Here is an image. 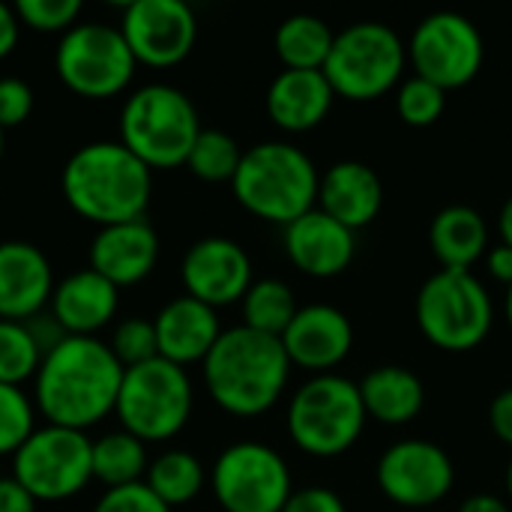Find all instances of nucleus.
Here are the masks:
<instances>
[{"mask_svg":"<svg viewBox=\"0 0 512 512\" xmlns=\"http://www.w3.org/2000/svg\"><path fill=\"white\" fill-rule=\"evenodd\" d=\"M180 276L189 297L219 309L246 297L252 288V261L240 243L228 237H204L183 255Z\"/></svg>","mask_w":512,"mask_h":512,"instance_id":"obj_16","label":"nucleus"},{"mask_svg":"<svg viewBox=\"0 0 512 512\" xmlns=\"http://www.w3.org/2000/svg\"><path fill=\"white\" fill-rule=\"evenodd\" d=\"M12 477L36 501H66L93 480V441L87 432L48 423L12 456Z\"/></svg>","mask_w":512,"mask_h":512,"instance_id":"obj_11","label":"nucleus"},{"mask_svg":"<svg viewBox=\"0 0 512 512\" xmlns=\"http://www.w3.org/2000/svg\"><path fill=\"white\" fill-rule=\"evenodd\" d=\"M132 57L120 27L102 21H84L60 36L54 69L57 78L84 99L117 96L135 75Z\"/></svg>","mask_w":512,"mask_h":512,"instance_id":"obj_10","label":"nucleus"},{"mask_svg":"<svg viewBox=\"0 0 512 512\" xmlns=\"http://www.w3.org/2000/svg\"><path fill=\"white\" fill-rule=\"evenodd\" d=\"M111 354L120 360L123 369H132V366H141V363H150L159 357V342H156V327L153 321H144V318H129L123 324H117L111 342H108Z\"/></svg>","mask_w":512,"mask_h":512,"instance_id":"obj_35","label":"nucleus"},{"mask_svg":"<svg viewBox=\"0 0 512 512\" xmlns=\"http://www.w3.org/2000/svg\"><path fill=\"white\" fill-rule=\"evenodd\" d=\"M363 408L369 417L387 426H405L411 423L426 402L423 381L402 366H378L360 381Z\"/></svg>","mask_w":512,"mask_h":512,"instance_id":"obj_26","label":"nucleus"},{"mask_svg":"<svg viewBox=\"0 0 512 512\" xmlns=\"http://www.w3.org/2000/svg\"><path fill=\"white\" fill-rule=\"evenodd\" d=\"M408 60L420 78L438 84L441 90L465 87L483 69V33L459 12H432L417 24L408 45Z\"/></svg>","mask_w":512,"mask_h":512,"instance_id":"obj_13","label":"nucleus"},{"mask_svg":"<svg viewBox=\"0 0 512 512\" xmlns=\"http://www.w3.org/2000/svg\"><path fill=\"white\" fill-rule=\"evenodd\" d=\"M117 417L123 432L144 444L168 441L192 417V381L183 366L162 357L132 366L123 375L117 396Z\"/></svg>","mask_w":512,"mask_h":512,"instance_id":"obj_9","label":"nucleus"},{"mask_svg":"<svg viewBox=\"0 0 512 512\" xmlns=\"http://www.w3.org/2000/svg\"><path fill=\"white\" fill-rule=\"evenodd\" d=\"M42 351L24 321L0 318V384L21 387V381L36 378Z\"/></svg>","mask_w":512,"mask_h":512,"instance_id":"obj_32","label":"nucleus"},{"mask_svg":"<svg viewBox=\"0 0 512 512\" xmlns=\"http://www.w3.org/2000/svg\"><path fill=\"white\" fill-rule=\"evenodd\" d=\"M396 108H399V117L408 123V126H432L441 120L444 108H447V90H441L438 84L414 75L408 78L399 93H396Z\"/></svg>","mask_w":512,"mask_h":512,"instance_id":"obj_34","label":"nucleus"},{"mask_svg":"<svg viewBox=\"0 0 512 512\" xmlns=\"http://www.w3.org/2000/svg\"><path fill=\"white\" fill-rule=\"evenodd\" d=\"M120 288H114L96 270H78L54 285L51 315L69 336H93L102 330L120 303Z\"/></svg>","mask_w":512,"mask_h":512,"instance_id":"obj_24","label":"nucleus"},{"mask_svg":"<svg viewBox=\"0 0 512 512\" xmlns=\"http://www.w3.org/2000/svg\"><path fill=\"white\" fill-rule=\"evenodd\" d=\"M333 99L324 69H285L267 90V114L285 132H309L330 114Z\"/></svg>","mask_w":512,"mask_h":512,"instance_id":"obj_23","label":"nucleus"},{"mask_svg":"<svg viewBox=\"0 0 512 512\" xmlns=\"http://www.w3.org/2000/svg\"><path fill=\"white\" fill-rule=\"evenodd\" d=\"M489 423H492V432L512 447V387L495 396L489 408Z\"/></svg>","mask_w":512,"mask_h":512,"instance_id":"obj_41","label":"nucleus"},{"mask_svg":"<svg viewBox=\"0 0 512 512\" xmlns=\"http://www.w3.org/2000/svg\"><path fill=\"white\" fill-rule=\"evenodd\" d=\"M144 486L165 504V507H183L198 498L204 489V465L186 453V450H168L147 468Z\"/></svg>","mask_w":512,"mask_h":512,"instance_id":"obj_29","label":"nucleus"},{"mask_svg":"<svg viewBox=\"0 0 512 512\" xmlns=\"http://www.w3.org/2000/svg\"><path fill=\"white\" fill-rule=\"evenodd\" d=\"M360 384L342 375L306 381L288 405V435L309 456H342L357 444L366 426Z\"/></svg>","mask_w":512,"mask_h":512,"instance_id":"obj_6","label":"nucleus"},{"mask_svg":"<svg viewBox=\"0 0 512 512\" xmlns=\"http://www.w3.org/2000/svg\"><path fill=\"white\" fill-rule=\"evenodd\" d=\"M507 321H510L512 327V285L507 288Z\"/></svg>","mask_w":512,"mask_h":512,"instance_id":"obj_46","label":"nucleus"},{"mask_svg":"<svg viewBox=\"0 0 512 512\" xmlns=\"http://www.w3.org/2000/svg\"><path fill=\"white\" fill-rule=\"evenodd\" d=\"M201 120L192 99L171 84L138 87L120 111V144H126L150 171L186 165Z\"/></svg>","mask_w":512,"mask_h":512,"instance_id":"obj_5","label":"nucleus"},{"mask_svg":"<svg viewBox=\"0 0 512 512\" xmlns=\"http://www.w3.org/2000/svg\"><path fill=\"white\" fill-rule=\"evenodd\" d=\"M429 246L441 270H471L489 249L486 219L465 204L444 207L429 228Z\"/></svg>","mask_w":512,"mask_h":512,"instance_id":"obj_25","label":"nucleus"},{"mask_svg":"<svg viewBox=\"0 0 512 512\" xmlns=\"http://www.w3.org/2000/svg\"><path fill=\"white\" fill-rule=\"evenodd\" d=\"M336 33L318 15H291L279 24L273 45L285 69H324Z\"/></svg>","mask_w":512,"mask_h":512,"instance_id":"obj_27","label":"nucleus"},{"mask_svg":"<svg viewBox=\"0 0 512 512\" xmlns=\"http://www.w3.org/2000/svg\"><path fill=\"white\" fill-rule=\"evenodd\" d=\"M375 477L381 492L393 504L405 510L426 512L450 495L456 483V468L444 447L408 438L384 450Z\"/></svg>","mask_w":512,"mask_h":512,"instance_id":"obj_14","label":"nucleus"},{"mask_svg":"<svg viewBox=\"0 0 512 512\" xmlns=\"http://www.w3.org/2000/svg\"><path fill=\"white\" fill-rule=\"evenodd\" d=\"M384 204V186L381 177L357 159L336 162L327 168L318 186V210L333 216L351 231H360L375 222Z\"/></svg>","mask_w":512,"mask_h":512,"instance_id":"obj_22","label":"nucleus"},{"mask_svg":"<svg viewBox=\"0 0 512 512\" xmlns=\"http://www.w3.org/2000/svg\"><path fill=\"white\" fill-rule=\"evenodd\" d=\"M291 366H303L318 375H330L354 348V327L348 315L330 303L303 306L291 327L282 333Z\"/></svg>","mask_w":512,"mask_h":512,"instance_id":"obj_17","label":"nucleus"},{"mask_svg":"<svg viewBox=\"0 0 512 512\" xmlns=\"http://www.w3.org/2000/svg\"><path fill=\"white\" fill-rule=\"evenodd\" d=\"M120 33L138 63L165 69L189 57L198 21L183 0H132L123 9Z\"/></svg>","mask_w":512,"mask_h":512,"instance_id":"obj_15","label":"nucleus"},{"mask_svg":"<svg viewBox=\"0 0 512 512\" xmlns=\"http://www.w3.org/2000/svg\"><path fill=\"white\" fill-rule=\"evenodd\" d=\"M459 512H512L510 504L498 495H471Z\"/></svg>","mask_w":512,"mask_h":512,"instance_id":"obj_44","label":"nucleus"},{"mask_svg":"<svg viewBox=\"0 0 512 512\" xmlns=\"http://www.w3.org/2000/svg\"><path fill=\"white\" fill-rule=\"evenodd\" d=\"M63 198L99 228L144 219L153 192L150 168L120 141H93L78 147L63 165Z\"/></svg>","mask_w":512,"mask_h":512,"instance_id":"obj_2","label":"nucleus"},{"mask_svg":"<svg viewBox=\"0 0 512 512\" xmlns=\"http://www.w3.org/2000/svg\"><path fill=\"white\" fill-rule=\"evenodd\" d=\"M201 366L213 402L234 417L267 414L279 402L291 375L282 339L255 333L243 324L222 330Z\"/></svg>","mask_w":512,"mask_h":512,"instance_id":"obj_3","label":"nucleus"},{"mask_svg":"<svg viewBox=\"0 0 512 512\" xmlns=\"http://www.w3.org/2000/svg\"><path fill=\"white\" fill-rule=\"evenodd\" d=\"M18 30H21V21H18L15 9L0 3V60L6 54H12V48L18 42Z\"/></svg>","mask_w":512,"mask_h":512,"instance_id":"obj_42","label":"nucleus"},{"mask_svg":"<svg viewBox=\"0 0 512 512\" xmlns=\"http://www.w3.org/2000/svg\"><path fill=\"white\" fill-rule=\"evenodd\" d=\"M282 512H348L345 510V501L330 492V489H321V486H309V489H300L288 498L285 510Z\"/></svg>","mask_w":512,"mask_h":512,"instance_id":"obj_39","label":"nucleus"},{"mask_svg":"<svg viewBox=\"0 0 512 512\" xmlns=\"http://www.w3.org/2000/svg\"><path fill=\"white\" fill-rule=\"evenodd\" d=\"M15 15L24 27L39 33H66L78 24L81 3L78 0H18Z\"/></svg>","mask_w":512,"mask_h":512,"instance_id":"obj_36","label":"nucleus"},{"mask_svg":"<svg viewBox=\"0 0 512 512\" xmlns=\"http://www.w3.org/2000/svg\"><path fill=\"white\" fill-rule=\"evenodd\" d=\"M126 369L111 348L93 336H66L48 351L36 372V408L51 426L90 429L117 408Z\"/></svg>","mask_w":512,"mask_h":512,"instance_id":"obj_1","label":"nucleus"},{"mask_svg":"<svg viewBox=\"0 0 512 512\" xmlns=\"http://www.w3.org/2000/svg\"><path fill=\"white\" fill-rule=\"evenodd\" d=\"M240 159H243V150L237 147V141L228 132L201 129L186 165L195 177H201L207 183H225V180H234Z\"/></svg>","mask_w":512,"mask_h":512,"instance_id":"obj_31","label":"nucleus"},{"mask_svg":"<svg viewBox=\"0 0 512 512\" xmlns=\"http://www.w3.org/2000/svg\"><path fill=\"white\" fill-rule=\"evenodd\" d=\"M153 327H156L159 357L183 369L192 363H204L222 336L216 309H210L207 303L189 294L165 303L153 318Z\"/></svg>","mask_w":512,"mask_h":512,"instance_id":"obj_21","label":"nucleus"},{"mask_svg":"<svg viewBox=\"0 0 512 512\" xmlns=\"http://www.w3.org/2000/svg\"><path fill=\"white\" fill-rule=\"evenodd\" d=\"M3 132H6V129L0 126V159H3Z\"/></svg>","mask_w":512,"mask_h":512,"instance_id":"obj_48","label":"nucleus"},{"mask_svg":"<svg viewBox=\"0 0 512 512\" xmlns=\"http://www.w3.org/2000/svg\"><path fill=\"white\" fill-rule=\"evenodd\" d=\"M285 252L297 270L330 279L351 267L357 252V231L315 207L285 228Z\"/></svg>","mask_w":512,"mask_h":512,"instance_id":"obj_19","label":"nucleus"},{"mask_svg":"<svg viewBox=\"0 0 512 512\" xmlns=\"http://www.w3.org/2000/svg\"><path fill=\"white\" fill-rule=\"evenodd\" d=\"M54 294V273L48 255L27 240L0 243V318L30 321Z\"/></svg>","mask_w":512,"mask_h":512,"instance_id":"obj_18","label":"nucleus"},{"mask_svg":"<svg viewBox=\"0 0 512 512\" xmlns=\"http://www.w3.org/2000/svg\"><path fill=\"white\" fill-rule=\"evenodd\" d=\"M495 321L492 297L471 270H438L417 294V324L441 351H471Z\"/></svg>","mask_w":512,"mask_h":512,"instance_id":"obj_8","label":"nucleus"},{"mask_svg":"<svg viewBox=\"0 0 512 512\" xmlns=\"http://www.w3.org/2000/svg\"><path fill=\"white\" fill-rule=\"evenodd\" d=\"M498 228H501V243L512 249V198L501 207V219H498Z\"/></svg>","mask_w":512,"mask_h":512,"instance_id":"obj_45","label":"nucleus"},{"mask_svg":"<svg viewBox=\"0 0 512 512\" xmlns=\"http://www.w3.org/2000/svg\"><path fill=\"white\" fill-rule=\"evenodd\" d=\"M0 512H36V498L15 477H0Z\"/></svg>","mask_w":512,"mask_h":512,"instance_id":"obj_40","label":"nucleus"},{"mask_svg":"<svg viewBox=\"0 0 512 512\" xmlns=\"http://www.w3.org/2000/svg\"><path fill=\"white\" fill-rule=\"evenodd\" d=\"M33 432V402L27 393L21 387L0 384V456H15Z\"/></svg>","mask_w":512,"mask_h":512,"instance_id":"obj_33","label":"nucleus"},{"mask_svg":"<svg viewBox=\"0 0 512 512\" xmlns=\"http://www.w3.org/2000/svg\"><path fill=\"white\" fill-rule=\"evenodd\" d=\"M297 312H300L297 297L282 279L252 282V288L243 297V327L264 336L282 339V333L291 327Z\"/></svg>","mask_w":512,"mask_h":512,"instance_id":"obj_30","label":"nucleus"},{"mask_svg":"<svg viewBox=\"0 0 512 512\" xmlns=\"http://www.w3.org/2000/svg\"><path fill=\"white\" fill-rule=\"evenodd\" d=\"M33 111V90L21 78H0V126H21Z\"/></svg>","mask_w":512,"mask_h":512,"instance_id":"obj_38","label":"nucleus"},{"mask_svg":"<svg viewBox=\"0 0 512 512\" xmlns=\"http://www.w3.org/2000/svg\"><path fill=\"white\" fill-rule=\"evenodd\" d=\"M93 512H171L144 483L123 486V489H108Z\"/></svg>","mask_w":512,"mask_h":512,"instance_id":"obj_37","label":"nucleus"},{"mask_svg":"<svg viewBox=\"0 0 512 512\" xmlns=\"http://www.w3.org/2000/svg\"><path fill=\"white\" fill-rule=\"evenodd\" d=\"M159 261V237L150 222L132 219L99 228L90 243V270L105 276L114 288L135 285L153 273Z\"/></svg>","mask_w":512,"mask_h":512,"instance_id":"obj_20","label":"nucleus"},{"mask_svg":"<svg viewBox=\"0 0 512 512\" xmlns=\"http://www.w3.org/2000/svg\"><path fill=\"white\" fill-rule=\"evenodd\" d=\"M318 168L285 141H261L249 147L231 180L234 198L258 219L291 225L318 207Z\"/></svg>","mask_w":512,"mask_h":512,"instance_id":"obj_4","label":"nucleus"},{"mask_svg":"<svg viewBox=\"0 0 512 512\" xmlns=\"http://www.w3.org/2000/svg\"><path fill=\"white\" fill-rule=\"evenodd\" d=\"M147 444L129 432H108L93 441V480L105 489H123L147 477Z\"/></svg>","mask_w":512,"mask_h":512,"instance_id":"obj_28","label":"nucleus"},{"mask_svg":"<svg viewBox=\"0 0 512 512\" xmlns=\"http://www.w3.org/2000/svg\"><path fill=\"white\" fill-rule=\"evenodd\" d=\"M408 63V48L399 33L381 21H357L336 33L324 75L336 96L372 102L390 93Z\"/></svg>","mask_w":512,"mask_h":512,"instance_id":"obj_7","label":"nucleus"},{"mask_svg":"<svg viewBox=\"0 0 512 512\" xmlns=\"http://www.w3.org/2000/svg\"><path fill=\"white\" fill-rule=\"evenodd\" d=\"M213 495L225 512H282L291 489L285 459L258 441H240L213 465Z\"/></svg>","mask_w":512,"mask_h":512,"instance_id":"obj_12","label":"nucleus"},{"mask_svg":"<svg viewBox=\"0 0 512 512\" xmlns=\"http://www.w3.org/2000/svg\"><path fill=\"white\" fill-rule=\"evenodd\" d=\"M486 261H489V273H492L498 282H504V285L510 288L512 285V249L510 246H504V243H501V246H495V249L489 252V258H486Z\"/></svg>","mask_w":512,"mask_h":512,"instance_id":"obj_43","label":"nucleus"},{"mask_svg":"<svg viewBox=\"0 0 512 512\" xmlns=\"http://www.w3.org/2000/svg\"><path fill=\"white\" fill-rule=\"evenodd\" d=\"M426 512H429V510H426Z\"/></svg>","mask_w":512,"mask_h":512,"instance_id":"obj_49","label":"nucleus"},{"mask_svg":"<svg viewBox=\"0 0 512 512\" xmlns=\"http://www.w3.org/2000/svg\"><path fill=\"white\" fill-rule=\"evenodd\" d=\"M507 492H510V498H512V459H510V468H507Z\"/></svg>","mask_w":512,"mask_h":512,"instance_id":"obj_47","label":"nucleus"}]
</instances>
